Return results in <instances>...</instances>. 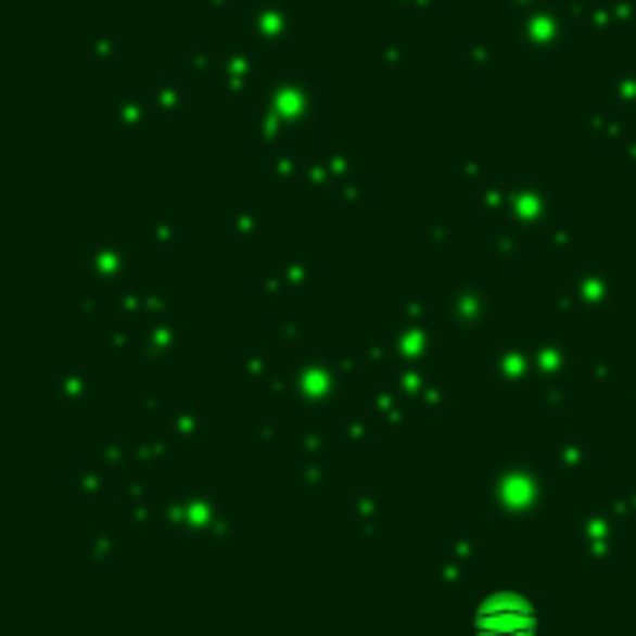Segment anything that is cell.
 Here are the masks:
<instances>
[{
  "label": "cell",
  "mask_w": 636,
  "mask_h": 636,
  "mask_svg": "<svg viewBox=\"0 0 636 636\" xmlns=\"http://www.w3.org/2000/svg\"><path fill=\"white\" fill-rule=\"evenodd\" d=\"M476 625L487 629V633H503V629L521 633V629H529V625H533V611H529V607H521L518 599H492V603H487L484 611L476 614Z\"/></svg>",
  "instance_id": "6da1fadb"
}]
</instances>
